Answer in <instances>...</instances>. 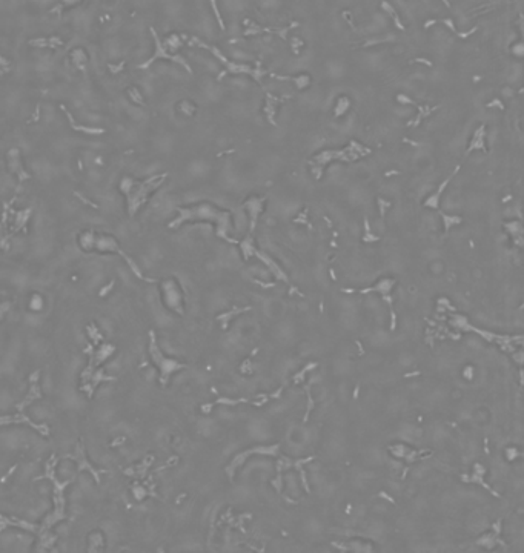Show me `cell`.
<instances>
[{
  "mask_svg": "<svg viewBox=\"0 0 524 553\" xmlns=\"http://www.w3.org/2000/svg\"><path fill=\"white\" fill-rule=\"evenodd\" d=\"M211 223L215 228V235L226 243L235 244L232 234V215L229 211L220 209L209 201H200L191 206H178L177 217L168 225L169 229H178L184 223Z\"/></svg>",
  "mask_w": 524,
  "mask_h": 553,
  "instance_id": "1",
  "label": "cell"
},
{
  "mask_svg": "<svg viewBox=\"0 0 524 553\" xmlns=\"http://www.w3.org/2000/svg\"><path fill=\"white\" fill-rule=\"evenodd\" d=\"M89 335L92 336V348L89 349V360L88 364L85 367V371L80 375V389L91 398L96 392V387L102 383V381H114V377H108L103 374V369H100L103 366L105 361L109 360V357H112V354L115 352V346L109 344V343H102L99 344V341L102 340V333L96 330V333L89 332Z\"/></svg>",
  "mask_w": 524,
  "mask_h": 553,
  "instance_id": "2",
  "label": "cell"
},
{
  "mask_svg": "<svg viewBox=\"0 0 524 553\" xmlns=\"http://www.w3.org/2000/svg\"><path fill=\"white\" fill-rule=\"evenodd\" d=\"M77 244L79 248L83 252H97V254H115L118 255L121 260H125L126 264L131 267L133 273L137 276V279L151 283L152 279H148V276L143 275V272L140 270L139 264L121 249V246L118 243V240L106 232H96V231H83L79 234L77 237Z\"/></svg>",
  "mask_w": 524,
  "mask_h": 553,
  "instance_id": "3",
  "label": "cell"
},
{
  "mask_svg": "<svg viewBox=\"0 0 524 553\" xmlns=\"http://www.w3.org/2000/svg\"><path fill=\"white\" fill-rule=\"evenodd\" d=\"M166 178H168V172L154 174L143 180H139L134 177H123L120 180L118 189L123 195H125L126 209L131 217H134V215L149 201L151 195L162 186Z\"/></svg>",
  "mask_w": 524,
  "mask_h": 553,
  "instance_id": "4",
  "label": "cell"
},
{
  "mask_svg": "<svg viewBox=\"0 0 524 553\" xmlns=\"http://www.w3.org/2000/svg\"><path fill=\"white\" fill-rule=\"evenodd\" d=\"M55 463L57 459L52 458L48 461L46 464V473L45 476H40L37 479H42V478H49V481L54 484V495H52V500H54V509L52 512L45 518V521L42 522V526H39V538L42 542H46V541H51L54 544L55 541V536L51 535V529L57 524V522H60L61 519L67 518V501H65V489L71 484V479H67V481H60L57 476H55Z\"/></svg>",
  "mask_w": 524,
  "mask_h": 553,
  "instance_id": "5",
  "label": "cell"
},
{
  "mask_svg": "<svg viewBox=\"0 0 524 553\" xmlns=\"http://www.w3.org/2000/svg\"><path fill=\"white\" fill-rule=\"evenodd\" d=\"M372 151L363 146L361 143H358L357 140H351L348 146L342 148V149H323L318 154L309 160V166H311V172L315 177V180H320L323 177L324 168L328 165H331L332 162H343V163H351V162H357L361 157L369 156Z\"/></svg>",
  "mask_w": 524,
  "mask_h": 553,
  "instance_id": "6",
  "label": "cell"
},
{
  "mask_svg": "<svg viewBox=\"0 0 524 553\" xmlns=\"http://www.w3.org/2000/svg\"><path fill=\"white\" fill-rule=\"evenodd\" d=\"M189 45H195V46H199V48H203V49H208L215 58H219L220 60V63L225 66V70L222 71V74L217 77V80H222L225 76H228V74H232V76H238V74H246V76H249V77H252L254 79V82H257L258 85H261V79L265 77V76H268V71L266 70H263L261 68V63H260V61H257V63H255V66H249V65H246V63H237V61H232V60H229L219 48H215V46H212V45H208V43H205V42H202V40H199L197 37H192L191 40H189Z\"/></svg>",
  "mask_w": 524,
  "mask_h": 553,
  "instance_id": "7",
  "label": "cell"
},
{
  "mask_svg": "<svg viewBox=\"0 0 524 553\" xmlns=\"http://www.w3.org/2000/svg\"><path fill=\"white\" fill-rule=\"evenodd\" d=\"M148 338H149V343H148V355L152 361V364L157 367L159 371V383L162 386H168L171 377L180 371H183V369H186V364L172 358V357H168L165 355V352L162 351L159 341H157V335L154 330H149L148 333Z\"/></svg>",
  "mask_w": 524,
  "mask_h": 553,
  "instance_id": "8",
  "label": "cell"
},
{
  "mask_svg": "<svg viewBox=\"0 0 524 553\" xmlns=\"http://www.w3.org/2000/svg\"><path fill=\"white\" fill-rule=\"evenodd\" d=\"M240 251H241V254H243L244 260H249L251 257L258 258L261 263H265V264L268 266V269L274 273V276H275L277 280H279V282H283V283H286V285H289V279H288L286 272L282 269V266H280L279 263H275V261H274L268 254H265V252H261V251H258V249L255 248V243H254L252 235H248V237H246V238L240 243Z\"/></svg>",
  "mask_w": 524,
  "mask_h": 553,
  "instance_id": "9",
  "label": "cell"
},
{
  "mask_svg": "<svg viewBox=\"0 0 524 553\" xmlns=\"http://www.w3.org/2000/svg\"><path fill=\"white\" fill-rule=\"evenodd\" d=\"M160 294H162V301L166 306V309H169L171 312L178 314V315L184 314L183 289L175 279H166V280L160 282Z\"/></svg>",
  "mask_w": 524,
  "mask_h": 553,
  "instance_id": "10",
  "label": "cell"
},
{
  "mask_svg": "<svg viewBox=\"0 0 524 553\" xmlns=\"http://www.w3.org/2000/svg\"><path fill=\"white\" fill-rule=\"evenodd\" d=\"M151 33H152V37H154V43H156V49H154L152 57H151V58H148L143 65H140V68H148V66H151L156 60H159V58H165V60H171V61H174V63H178L180 66H183L184 70H186L189 74H192V68L189 66V63L186 61V58L181 57L180 54H171V52L165 48V45L162 43V40H160V37L157 36L156 31L151 29Z\"/></svg>",
  "mask_w": 524,
  "mask_h": 553,
  "instance_id": "11",
  "label": "cell"
},
{
  "mask_svg": "<svg viewBox=\"0 0 524 553\" xmlns=\"http://www.w3.org/2000/svg\"><path fill=\"white\" fill-rule=\"evenodd\" d=\"M279 452H280V446H279V444H274V446H268V447H255V449H249V450H246V452H243V453H238V455L232 459L231 466H228V467H226V473L229 475V478H234V475H235V469H237V467H240V466L244 463V461H246V458H248L251 453H266V455H269V456H279Z\"/></svg>",
  "mask_w": 524,
  "mask_h": 553,
  "instance_id": "12",
  "label": "cell"
},
{
  "mask_svg": "<svg viewBox=\"0 0 524 553\" xmlns=\"http://www.w3.org/2000/svg\"><path fill=\"white\" fill-rule=\"evenodd\" d=\"M268 203L266 197H258V195H252L249 198H246L243 201V206L246 209V212L249 214V232L252 234L257 228V220L260 217V214L265 211V204Z\"/></svg>",
  "mask_w": 524,
  "mask_h": 553,
  "instance_id": "13",
  "label": "cell"
},
{
  "mask_svg": "<svg viewBox=\"0 0 524 553\" xmlns=\"http://www.w3.org/2000/svg\"><path fill=\"white\" fill-rule=\"evenodd\" d=\"M0 424H28L31 426L34 430H37V432L43 437H48L49 435V427L46 424H39L36 421L31 420L28 415H25L23 412H19L17 415H7V417H0Z\"/></svg>",
  "mask_w": 524,
  "mask_h": 553,
  "instance_id": "14",
  "label": "cell"
},
{
  "mask_svg": "<svg viewBox=\"0 0 524 553\" xmlns=\"http://www.w3.org/2000/svg\"><path fill=\"white\" fill-rule=\"evenodd\" d=\"M460 171V165H456L455 166V169L450 172V175L449 177H446L441 183H440V186L437 188V191L435 192H432V194H430L424 201H423V206L424 208H429V209H434V211H440V201H441V195H443V192L446 191V188H447V184L452 181V178L456 175V172Z\"/></svg>",
  "mask_w": 524,
  "mask_h": 553,
  "instance_id": "15",
  "label": "cell"
},
{
  "mask_svg": "<svg viewBox=\"0 0 524 553\" xmlns=\"http://www.w3.org/2000/svg\"><path fill=\"white\" fill-rule=\"evenodd\" d=\"M67 458H71V459H74L76 461V464L79 466V470H88L92 476H94V479H96V482H99L100 481V472H103V470H97V469H94V467H92V464L89 463V461L86 459V453H85V446H83V443H79V446L76 447V453L74 455H67Z\"/></svg>",
  "mask_w": 524,
  "mask_h": 553,
  "instance_id": "16",
  "label": "cell"
},
{
  "mask_svg": "<svg viewBox=\"0 0 524 553\" xmlns=\"http://www.w3.org/2000/svg\"><path fill=\"white\" fill-rule=\"evenodd\" d=\"M395 286V280L394 279H381L375 286L366 288V289H345V292H358V294H369V292H378L386 301H389V304L392 303L390 300V291Z\"/></svg>",
  "mask_w": 524,
  "mask_h": 553,
  "instance_id": "17",
  "label": "cell"
},
{
  "mask_svg": "<svg viewBox=\"0 0 524 553\" xmlns=\"http://www.w3.org/2000/svg\"><path fill=\"white\" fill-rule=\"evenodd\" d=\"M39 378H40V372H39V371H36L33 375L29 377V392L26 393V398L23 399V401H20V403L16 406L19 412H23V410H25V407H26L28 404H31L33 401H36V399L42 398Z\"/></svg>",
  "mask_w": 524,
  "mask_h": 553,
  "instance_id": "18",
  "label": "cell"
},
{
  "mask_svg": "<svg viewBox=\"0 0 524 553\" xmlns=\"http://www.w3.org/2000/svg\"><path fill=\"white\" fill-rule=\"evenodd\" d=\"M19 527L22 530H28L31 533H39V526L33 524V522H26L23 519H19V518H14V516H5V515H0V532L7 530V527Z\"/></svg>",
  "mask_w": 524,
  "mask_h": 553,
  "instance_id": "19",
  "label": "cell"
},
{
  "mask_svg": "<svg viewBox=\"0 0 524 553\" xmlns=\"http://www.w3.org/2000/svg\"><path fill=\"white\" fill-rule=\"evenodd\" d=\"M285 99L282 97H277L274 94H271V92H266V103H265V108H263V112H265V117L266 120L271 123L272 126H277V112H279V105L283 103Z\"/></svg>",
  "mask_w": 524,
  "mask_h": 553,
  "instance_id": "20",
  "label": "cell"
},
{
  "mask_svg": "<svg viewBox=\"0 0 524 553\" xmlns=\"http://www.w3.org/2000/svg\"><path fill=\"white\" fill-rule=\"evenodd\" d=\"M486 129L487 126L484 125V123H481V125L474 131L472 134V139L468 145V149H466V156H469V154L472 151H483V152H487V146H486Z\"/></svg>",
  "mask_w": 524,
  "mask_h": 553,
  "instance_id": "21",
  "label": "cell"
},
{
  "mask_svg": "<svg viewBox=\"0 0 524 553\" xmlns=\"http://www.w3.org/2000/svg\"><path fill=\"white\" fill-rule=\"evenodd\" d=\"M271 77L277 79V80H283V82H292L295 85L297 89H307L312 83V77L309 74H297V76H282V74H269Z\"/></svg>",
  "mask_w": 524,
  "mask_h": 553,
  "instance_id": "22",
  "label": "cell"
},
{
  "mask_svg": "<svg viewBox=\"0 0 524 553\" xmlns=\"http://www.w3.org/2000/svg\"><path fill=\"white\" fill-rule=\"evenodd\" d=\"M415 108L418 109V112H417V117L414 118V120H411L409 123H408V126H418L420 125V123L426 118V117H429L430 114H432L434 111H437L440 106H434V108H429V106H423V105H418V103H415Z\"/></svg>",
  "mask_w": 524,
  "mask_h": 553,
  "instance_id": "23",
  "label": "cell"
},
{
  "mask_svg": "<svg viewBox=\"0 0 524 553\" xmlns=\"http://www.w3.org/2000/svg\"><path fill=\"white\" fill-rule=\"evenodd\" d=\"M434 23H444L447 28H450L452 29V33L453 34H456L460 39H468L472 33H475V31H477V28H474V29H471V31H468V33H458V29L455 28V25H453V22L450 20V19H441V20H429V22H426L424 23V26L426 28H429V26H432Z\"/></svg>",
  "mask_w": 524,
  "mask_h": 553,
  "instance_id": "24",
  "label": "cell"
},
{
  "mask_svg": "<svg viewBox=\"0 0 524 553\" xmlns=\"http://www.w3.org/2000/svg\"><path fill=\"white\" fill-rule=\"evenodd\" d=\"M351 106H352V102H351V99H349V97H346V96L338 97L337 105H335V108H334V115H335V117H342V115H345V114L349 111V108H351Z\"/></svg>",
  "mask_w": 524,
  "mask_h": 553,
  "instance_id": "25",
  "label": "cell"
},
{
  "mask_svg": "<svg viewBox=\"0 0 524 553\" xmlns=\"http://www.w3.org/2000/svg\"><path fill=\"white\" fill-rule=\"evenodd\" d=\"M162 43L165 45V48H166L171 54H175V52L181 48V45H183L181 37H180V36H177V34H171V36H169V37H166Z\"/></svg>",
  "mask_w": 524,
  "mask_h": 553,
  "instance_id": "26",
  "label": "cell"
},
{
  "mask_svg": "<svg viewBox=\"0 0 524 553\" xmlns=\"http://www.w3.org/2000/svg\"><path fill=\"white\" fill-rule=\"evenodd\" d=\"M504 228L506 229H509L510 231V234H513V237H515V243L519 246V248H521V244H522V235H521V232H522V226H521V223L519 222H509V223H504Z\"/></svg>",
  "mask_w": 524,
  "mask_h": 553,
  "instance_id": "27",
  "label": "cell"
},
{
  "mask_svg": "<svg viewBox=\"0 0 524 553\" xmlns=\"http://www.w3.org/2000/svg\"><path fill=\"white\" fill-rule=\"evenodd\" d=\"M381 8H383V10H384V11H386V13H387V14L390 16V19H392V20L395 22V26H397L398 29H402V31L405 29V25L402 23V20H400V17H398L397 11L394 10V7H392V5H390L389 2H387V0H383V2H381Z\"/></svg>",
  "mask_w": 524,
  "mask_h": 553,
  "instance_id": "28",
  "label": "cell"
},
{
  "mask_svg": "<svg viewBox=\"0 0 524 553\" xmlns=\"http://www.w3.org/2000/svg\"><path fill=\"white\" fill-rule=\"evenodd\" d=\"M438 212H440L441 219H443L444 232H449V229H450L452 226H456V225H460L461 222H463V219L458 217V215H447V214H444V212H441V211H438Z\"/></svg>",
  "mask_w": 524,
  "mask_h": 553,
  "instance_id": "29",
  "label": "cell"
},
{
  "mask_svg": "<svg viewBox=\"0 0 524 553\" xmlns=\"http://www.w3.org/2000/svg\"><path fill=\"white\" fill-rule=\"evenodd\" d=\"M211 7H212V10H214L215 17H217V20H219V26H220V29H225V22H223L222 14H220V11H219L217 2H215V0H211Z\"/></svg>",
  "mask_w": 524,
  "mask_h": 553,
  "instance_id": "30",
  "label": "cell"
},
{
  "mask_svg": "<svg viewBox=\"0 0 524 553\" xmlns=\"http://www.w3.org/2000/svg\"><path fill=\"white\" fill-rule=\"evenodd\" d=\"M377 204H378V208H380V214H381V217H384V214H386V211L390 208V201L389 200H384V198H381V197H378L377 198Z\"/></svg>",
  "mask_w": 524,
  "mask_h": 553,
  "instance_id": "31",
  "label": "cell"
},
{
  "mask_svg": "<svg viewBox=\"0 0 524 553\" xmlns=\"http://www.w3.org/2000/svg\"><path fill=\"white\" fill-rule=\"evenodd\" d=\"M364 226H366V237H363V241L369 243V241H378V237L371 234V228H369L367 219H364Z\"/></svg>",
  "mask_w": 524,
  "mask_h": 553,
  "instance_id": "32",
  "label": "cell"
},
{
  "mask_svg": "<svg viewBox=\"0 0 524 553\" xmlns=\"http://www.w3.org/2000/svg\"><path fill=\"white\" fill-rule=\"evenodd\" d=\"M397 100H398L400 103H403V105H412V106H415V102H414L411 97L405 96V94H398V96H397Z\"/></svg>",
  "mask_w": 524,
  "mask_h": 553,
  "instance_id": "33",
  "label": "cell"
},
{
  "mask_svg": "<svg viewBox=\"0 0 524 553\" xmlns=\"http://www.w3.org/2000/svg\"><path fill=\"white\" fill-rule=\"evenodd\" d=\"M487 108H492V106H497V108H500V109H504V105L501 103V100L500 99H495L494 102H490V103H487L486 105Z\"/></svg>",
  "mask_w": 524,
  "mask_h": 553,
  "instance_id": "34",
  "label": "cell"
},
{
  "mask_svg": "<svg viewBox=\"0 0 524 553\" xmlns=\"http://www.w3.org/2000/svg\"><path fill=\"white\" fill-rule=\"evenodd\" d=\"M521 48H522V43H518L516 46H513V48H512V54H515L516 57H521V55L524 54V52L521 51Z\"/></svg>",
  "mask_w": 524,
  "mask_h": 553,
  "instance_id": "35",
  "label": "cell"
},
{
  "mask_svg": "<svg viewBox=\"0 0 524 553\" xmlns=\"http://www.w3.org/2000/svg\"><path fill=\"white\" fill-rule=\"evenodd\" d=\"M79 2H80V0H61V5H63V7H73V5H76Z\"/></svg>",
  "mask_w": 524,
  "mask_h": 553,
  "instance_id": "36",
  "label": "cell"
},
{
  "mask_svg": "<svg viewBox=\"0 0 524 553\" xmlns=\"http://www.w3.org/2000/svg\"><path fill=\"white\" fill-rule=\"evenodd\" d=\"M414 63H426V65H429V66H432V61H429V60H426V58H415V60H414Z\"/></svg>",
  "mask_w": 524,
  "mask_h": 553,
  "instance_id": "37",
  "label": "cell"
},
{
  "mask_svg": "<svg viewBox=\"0 0 524 553\" xmlns=\"http://www.w3.org/2000/svg\"><path fill=\"white\" fill-rule=\"evenodd\" d=\"M441 2H443V4H444V5H446L447 8H450V4L447 2V0H441Z\"/></svg>",
  "mask_w": 524,
  "mask_h": 553,
  "instance_id": "38",
  "label": "cell"
}]
</instances>
